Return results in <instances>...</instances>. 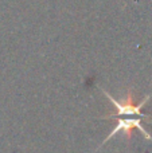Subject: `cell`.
Wrapping results in <instances>:
<instances>
[{"instance_id":"obj_1","label":"cell","mask_w":152,"mask_h":153,"mask_svg":"<svg viewBox=\"0 0 152 153\" xmlns=\"http://www.w3.org/2000/svg\"><path fill=\"white\" fill-rule=\"evenodd\" d=\"M101 91L104 93V95L113 103L116 111L115 113H109L107 116L110 117H140V118H145V120H151L150 114H144L142 113V109L145 106V103L150 101V98L152 97V94H147L144 98H143L140 102H136V98H135V94L132 91V87H128L127 89V93L123 98L120 100H116L112 94L104 90L102 87H100Z\"/></svg>"},{"instance_id":"obj_2","label":"cell","mask_w":152,"mask_h":153,"mask_svg":"<svg viewBox=\"0 0 152 153\" xmlns=\"http://www.w3.org/2000/svg\"><path fill=\"white\" fill-rule=\"evenodd\" d=\"M100 118H102V120H115L116 125H115V128H113L112 132H110L109 134L105 137V140L101 143V145L96 149V152L98 151L100 148H102L109 140H112L117 133H124L125 138L129 141L131 137H132V133H133V129H139L140 132L144 134V137L147 138V140L152 141V136L147 132V129H145L144 125H143V120L144 118H140V117H110V116H101Z\"/></svg>"}]
</instances>
